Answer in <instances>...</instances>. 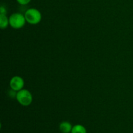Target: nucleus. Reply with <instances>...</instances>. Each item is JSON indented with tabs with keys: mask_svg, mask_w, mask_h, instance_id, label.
Returning <instances> with one entry per match:
<instances>
[{
	"mask_svg": "<svg viewBox=\"0 0 133 133\" xmlns=\"http://www.w3.org/2000/svg\"><path fill=\"white\" fill-rule=\"evenodd\" d=\"M9 25L15 29L22 28L25 25L26 19L25 15L21 13H13L9 18Z\"/></svg>",
	"mask_w": 133,
	"mask_h": 133,
	"instance_id": "1",
	"label": "nucleus"
},
{
	"mask_svg": "<svg viewBox=\"0 0 133 133\" xmlns=\"http://www.w3.org/2000/svg\"><path fill=\"white\" fill-rule=\"evenodd\" d=\"M25 17L27 22L31 25H36L40 23L42 19V14L38 9L31 8L26 10Z\"/></svg>",
	"mask_w": 133,
	"mask_h": 133,
	"instance_id": "2",
	"label": "nucleus"
},
{
	"mask_svg": "<svg viewBox=\"0 0 133 133\" xmlns=\"http://www.w3.org/2000/svg\"><path fill=\"white\" fill-rule=\"evenodd\" d=\"M16 98L18 102L23 106H29L32 103V96L28 90L22 89L17 92Z\"/></svg>",
	"mask_w": 133,
	"mask_h": 133,
	"instance_id": "3",
	"label": "nucleus"
},
{
	"mask_svg": "<svg viewBox=\"0 0 133 133\" xmlns=\"http://www.w3.org/2000/svg\"><path fill=\"white\" fill-rule=\"evenodd\" d=\"M24 81L23 78L19 76H14L10 81V87L12 90L14 91L21 90L24 87Z\"/></svg>",
	"mask_w": 133,
	"mask_h": 133,
	"instance_id": "4",
	"label": "nucleus"
},
{
	"mask_svg": "<svg viewBox=\"0 0 133 133\" xmlns=\"http://www.w3.org/2000/svg\"><path fill=\"white\" fill-rule=\"evenodd\" d=\"M73 126L68 122H62L60 123L59 129L62 133H71Z\"/></svg>",
	"mask_w": 133,
	"mask_h": 133,
	"instance_id": "5",
	"label": "nucleus"
},
{
	"mask_svg": "<svg viewBox=\"0 0 133 133\" xmlns=\"http://www.w3.org/2000/svg\"><path fill=\"white\" fill-rule=\"evenodd\" d=\"M9 25V19L6 14H0V27L1 29H6Z\"/></svg>",
	"mask_w": 133,
	"mask_h": 133,
	"instance_id": "6",
	"label": "nucleus"
},
{
	"mask_svg": "<svg viewBox=\"0 0 133 133\" xmlns=\"http://www.w3.org/2000/svg\"><path fill=\"white\" fill-rule=\"evenodd\" d=\"M87 129L83 125L80 124L73 126L71 133H87Z\"/></svg>",
	"mask_w": 133,
	"mask_h": 133,
	"instance_id": "7",
	"label": "nucleus"
},
{
	"mask_svg": "<svg viewBox=\"0 0 133 133\" xmlns=\"http://www.w3.org/2000/svg\"><path fill=\"white\" fill-rule=\"evenodd\" d=\"M17 2L22 5H25L29 3L31 0H16Z\"/></svg>",
	"mask_w": 133,
	"mask_h": 133,
	"instance_id": "8",
	"label": "nucleus"
},
{
	"mask_svg": "<svg viewBox=\"0 0 133 133\" xmlns=\"http://www.w3.org/2000/svg\"><path fill=\"white\" fill-rule=\"evenodd\" d=\"M6 11L5 8H4L3 6H1V8H0V14H6Z\"/></svg>",
	"mask_w": 133,
	"mask_h": 133,
	"instance_id": "9",
	"label": "nucleus"
}]
</instances>
